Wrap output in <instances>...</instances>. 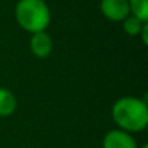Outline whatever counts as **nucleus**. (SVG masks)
<instances>
[{"label":"nucleus","mask_w":148,"mask_h":148,"mask_svg":"<svg viewBox=\"0 0 148 148\" xmlns=\"http://www.w3.org/2000/svg\"><path fill=\"white\" fill-rule=\"evenodd\" d=\"M112 118L122 131L139 132L148 125V106L138 97H121L112 106Z\"/></svg>","instance_id":"1"},{"label":"nucleus","mask_w":148,"mask_h":148,"mask_svg":"<svg viewBox=\"0 0 148 148\" xmlns=\"http://www.w3.org/2000/svg\"><path fill=\"white\" fill-rule=\"evenodd\" d=\"M15 18L21 28L31 34L44 32L51 22V12L44 0H19Z\"/></svg>","instance_id":"2"},{"label":"nucleus","mask_w":148,"mask_h":148,"mask_svg":"<svg viewBox=\"0 0 148 148\" xmlns=\"http://www.w3.org/2000/svg\"><path fill=\"white\" fill-rule=\"evenodd\" d=\"M100 12L106 19L113 22H123L131 13L128 0H102Z\"/></svg>","instance_id":"3"},{"label":"nucleus","mask_w":148,"mask_h":148,"mask_svg":"<svg viewBox=\"0 0 148 148\" xmlns=\"http://www.w3.org/2000/svg\"><path fill=\"white\" fill-rule=\"evenodd\" d=\"M103 148H138L135 139L122 129H112L103 138Z\"/></svg>","instance_id":"4"},{"label":"nucleus","mask_w":148,"mask_h":148,"mask_svg":"<svg viewBox=\"0 0 148 148\" xmlns=\"http://www.w3.org/2000/svg\"><path fill=\"white\" fill-rule=\"evenodd\" d=\"M52 38L44 31V32H36L32 34L31 41H29V47L32 54L36 58H47L51 52H52Z\"/></svg>","instance_id":"5"},{"label":"nucleus","mask_w":148,"mask_h":148,"mask_svg":"<svg viewBox=\"0 0 148 148\" xmlns=\"http://www.w3.org/2000/svg\"><path fill=\"white\" fill-rule=\"evenodd\" d=\"M18 106L15 95L5 87H0V118H8L15 113Z\"/></svg>","instance_id":"6"},{"label":"nucleus","mask_w":148,"mask_h":148,"mask_svg":"<svg viewBox=\"0 0 148 148\" xmlns=\"http://www.w3.org/2000/svg\"><path fill=\"white\" fill-rule=\"evenodd\" d=\"M129 12L142 22H148V0H128Z\"/></svg>","instance_id":"7"},{"label":"nucleus","mask_w":148,"mask_h":148,"mask_svg":"<svg viewBox=\"0 0 148 148\" xmlns=\"http://www.w3.org/2000/svg\"><path fill=\"white\" fill-rule=\"evenodd\" d=\"M144 23H147V22H142V21H139V19L135 18V16H128V18L123 21V31H125L129 36H136V35H139V32H141Z\"/></svg>","instance_id":"8"},{"label":"nucleus","mask_w":148,"mask_h":148,"mask_svg":"<svg viewBox=\"0 0 148 148\" xmlns=\"http://www.w3.org/2000/svg\"><path fill=\"white\" fill-rule=\"evenodd\" d=\"M147 34H148V23H144V26H142V29H141V32H139V35H141L144 44H148V36H147Z\"/></svg>","instance_id":"9"},{"label":"nucleus","mask_w":148,"mask_h":148,"mask_svg":"<svg viewBox=\"0 0 148 148\" xmlns=\"http://www.w3.org/2000/svg\"><path fill=\"white\" fill-rule=\"evenodd\" d=\"M141 148H148V145H142V147H141Z\"/></svg>","instance_id":"10"}]
</instances>
